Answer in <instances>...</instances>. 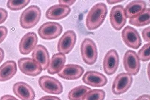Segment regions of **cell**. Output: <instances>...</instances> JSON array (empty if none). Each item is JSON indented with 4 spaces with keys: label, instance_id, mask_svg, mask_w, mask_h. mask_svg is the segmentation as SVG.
<instances>
[{
    "label": "cell",
    "instance_id": "obj_1",
    "mask_svg": "<svg viewBox=\"0 0 150 100\" xmlns=\"http://www.w3.org/2000/svg\"><path fill=\"white\" fill-rule=\"evenodd\" d=\"M108 13L107 5L100 2L94 5L88 12L86 18V26L89 30L100 27L104 22Z\"/></svg>",
    "mask_w": 150,
    "mask_h": 100
},
{
    "label": "cell",
    "instance_id": "obj_2",
    "mask_svg": "<svg viewBox=\"0 0 150 100\" xmlns=\"http://www.w3.org/2000/svg\"><path fill=\"white\" fill-rule=\"evenodd\" d=\"M41 11L38 6L31 5L23 12L20 18V25L25 29H29L37 25L40 19Z\"/></svg>",
    "mask_w": 150,
    "mask_h": 100
},
{
    "label": "cell",
    "instance_id": "obj_3",
    "mask_svg": "<svg viewBox=\"0 0 150 100\" xmlns=\"http://www.w3.org/2000/svg\"><path fill=\"white\" fill-rule=\"evenodd\" d=\"M81 53L82 59L86 64L93 65L97 61L98 54L95 42L89 38L84 39L81 44Z\"/></svg>",
    "mask_w": 150,
    "mask_h": 100
},
{
    "label": "cell",
    "instance_id": "obj_4",
    "mask_svg": "<svg viewBox=\"0 0 150 100\" xmlns=\"http://www.w3.org/2000/svg\"><path fill=\"white\" fill-rule=\"evenodd\" d=\"M132 75L127 73H122L117 75L112 83V90L115 95L123 94L128 91L132 84Z\"/></svg>",
    "mask_w": 150,
    "mask_h": 100
},
{
    "label": "cell",
    "instance_id": "obj_5",
    "mask_svg": "<svg viewBox=\"0 0 150 100\" xmlns=\"http://www.w3.org/2000/svg\"><path fill=\"white\" fill-rule=\"evenodd\" d=\"M63 31L60 23L56 22H47L44 23L38 30L41 38L45 40H52L58 37Z\"/></svg>",
    "mask_w": 150,
    "mask_h": 100
},
{
    "label": "cell",
    "instance_id": "obj_6",
    "mask_svg": "<svg viewBox=\"0 0 150 100\" xmlns=\"http://www.w3.org/2000/svg\"><path fill=\"white\" fill-rule=\"evenodd\" d=\"M39 84L41 89L47 93L60 94L63 92L62 84L54 77L42 76L39 79Z\"/></svg>",
    "mask_w": 150,
    "mask_h": 100
},
{
    "label": "cell",
    "instance_id": "obj_7",
    "mask_svg": "<svg viewBox=\"0 0 150 100\" xmlns=\"http://www.w3.org/2000/svg\"><path fill=\"white\" fill-rule=\"evenodd\" d=\"M124 68L131 75H136L140 69V62L137 54L132 50H128L124 54L123 60Z\"/></svg>",
    "mask_w": 150,
    "mask_h": 100
},
{
    "label": "cell",
    "instance_id": "obj_8",
    "mask_svg": "<svg viewBox=\"0 0 150 100\" xmlns=\"http://www.w3.org/2000/svg\"><path fill=\"white\" fill-rule=\"evenodd\" d=\"M18 65L21 72L26 75L36 76L42 72L40 64L30 58H20L18 61Z\"/></svg>",
    "mask_w": 150,
    "mask_h": 100
},
{
    "label": "cell",
    "instance_id": "obj_9",
    "mask_svg": "<svg viewBox=\"0 0 150 100\" xmlns=\"http://www.w3.org/2000/svg\"><path fill=\"white\" fill-rule=\"evenodd\" d=\"M122 37L125 44L130 48L137 49L142 44L139 34L137 30L130 26L124 28L122 31Z\"/></svg>",
    "mask_w": 150,
    "mask_h": 100
},
{
    "label": "cell",
    "instance_id": "obj_10",
    "mask_svg": "<svg viewBox=\"0 0 150 100\" xmlns=\"http://www.w3.org/2000/svg\"><path fill=\"white\" fill-rule=\"evenodd\" d=\"M119 64V56L115 49L108 51L103 60L104 71L108 75H112L116 72Z\"/></svg>",
    "mask_w": 150,
    "mask_h": 100
},
{
    "label": "cell",
    "instance_id": "obj_11",
    "mask_svg": "<svg viewBox=\"0 0 150 100\" xmlns=\"http://www.w3.org/2000/svg\"><path fill=\"white\" fill-rule=\"evenodd\" d=\"M76 41V36L75 32L71 30H68L58 42V51L64 54H69L74 48Z\"/></svg>",
    "mask_w": 150,
    "mask_h": 100
},
{
    "label": "cell",
    "instance_id": "obj_12",
    "mask_svg": "<svg viewBox=\"0 0 150 100\" xmlns=\"http://www.w3.org/2000/svg\"><path fill=\"white\" fill-rule=\"evenodd\" d=\"M110 21L115 30H120L126 23L127 18L123 6L118 5L112 8L110 13Z\"/></svg>",
    "mask_w": 150,
    "mask_h": 100
},
{
    "label": "cell",
    "instance_id": "obj_13",
    "mask_svg": "<svg viewBox=\"0 0 150 100\" xmlns=\"http://www.w3.org/2000/svg\"><path fill=\"white\" fill-rule=\"evenodd\" d=\"M84 70L80 65L76 64H68L64 65L58 75L63 79L75 80L82 76Z\"/></svg>",
    "mask_w": 150,
    "mask_h": 100
},
{
    "label": "cell",
    "instance_id": "obj_14",
    "mask_svg": "<svg viewBox=\"0 0 150 100\" xmlns=\"http://www.w3.org/2000/svg\"><path fill=\"white\" fill-rule=\"evenodd\" d=\"M82 80L85 84L96 87L104 86L108 82V79L104 75L94 71L87 72L82 78Z\"/></svg>",
    "mask_w": 150,
    "mask_h": 100
},
{
    "label": "cell",
    "instance_id": "obj_15",
    "mask_svg": "<svg viewBox=\"0 0 150 100\" xmlns=\"http://www.w3.org/2000/svg\"><path fill=\"white\" fill-rule=\"evenodd\" d=\"M38 41L37 35L34 32H28L23 36L19 44V50L22 54L27 55L35 49Z\"/></svg>",
    "mask_w": 150,
    "mask_h": 100
},
{
    "label": "cell",
    "instance_id": "obj_16",
    "mask_svg": "<svg viewBox=\"0 0 150 100\" xmlns=\"http://www.w3.org/2000/svg\"><path fill=\"white\" fill-rule=\"evenodd\" d=\"M13 91L16 96L22 100H34L35 93L29 85L23 82H18L14 84Z\"/></svg>",
    "mask_w": 150,
    "mask_h": 100
},
{
    "label": "cell",
    "instance_id": "obj_17",
    "mask_svg": "<svg viewBox=\"0 0 150 100\" xmlns=\"http://www.w3.org/2000/svg\"><path fill=\"white\" fill-rule=\"evenodd\" d=\"M71 12L70 7L62 4L51 6L47 10L46 18L50 20H59L68 16Z\"/></svg>",
    "mask_w": 150,
    "mask_h": 100
},
{
    "label": "cell",
    "instance_id": "obj_18",
    "mask_svg": "<svg viewBox=\"0 0 150 100\" xmlns=\"http://www.w3.org/2000/svg\"><path fill=\"white\" fill-rule=\"evenodd\" d=\"M32 57L34 61L39 63L42 70H46L49 64V54L47 48L41 44L36 46L32 54Z\"/></svg>",
    "mask_w": 150,
    "mask_h": 100
},
{
    "label": "cell",
    "instance_id": "obj_19",
    "mask_svg": "<svg viewBox=\"0 0 150 100\" xmlns=\"http://www.w3.org/2000/svg\"><path fill=\"white\" fill-rule=\"evenodd\" d=\"M66 57L64 54L57 53L52 56L47 67V72L50 75L59 73L64 66Z\"/></svg>",
    "mask_w": 150,
    "mask_h": 100
},
{
    "label": "cell",
    "instance_id": "obj_20",
    "mask_svg": "<svg viewBox=\"0 0 150 100\" xmlns=\"http://www.w3.org/2000/svg\"><path fill=\"white\" fill-rule=\"evenodd\" d=\"M17 72L15 61H8L0 66V82H6L11 79Z\"/></svg>",
    "mask_w": 150,
    "mask_h": 100
},
{
    "label": "cell",
    "instance_id": "obj_21",
    "mask_svg": "<svg viewBox=\"0 0 150 100\" xmlns=\"http://www.w3.org/2000/svg\"><path fill=\"white\" fill-rule=\"evenodd\" d=\"M146 4L144 1H134L129 3L125 8L126 16L128 18H132L142 13L146 8Z\"/></svg>",
    "mask_w": 150,
    "mask_h": 100
},
{
    "label": "cell",
    "instance_id": "obj_22",
    "mask_svg": "<svg viewBox=\"0 0 150 100\" xmlns=\"http://www.w3.org/2000/svg\"><path fill=\"white\" fill-rule=\"evenodd\" d=\"M130 25L135 26L136 27H142L147 25L150 23V9L146 8L142 13L130 18L129 20Z\"/></svg>",
    "mask_w": 150,
    "mask_h": 100
},
{
    "label": "cell",
    "instance_id": "obj_23",
    "mask_svg": "<svg viewBox=\"0 0 150 100\" xmlns=\"http://www.w3.org/2000/svg\"><path fill=\"white\" fill-rule=\"evenodd\" d=\"M91 90L90 87L83 85L76 87L69 91L68 98L69 100H82Z\"/></svg>",
    "mask_w": 150,
    "mask_h": 100
},
{
    "label": "cell",
    "instance_id": "obj_24",
    "mask_svg": "<svg viewBox=\"0 0 150 100\" xmlns=\"http://www.w3.org/2000/svg\"><path fill=\"white\" fill-rule=\"evenodd\" d=\"M105 97V92L103 90H91L82 100H104Z\"/></svg>",
    "mask_w": 150,
    "mask_h": 100
},
{
    "label": "cell",
    "instance_id": "obj_25",
    "mask_svg": "<svg viewBox=\"0 0 150 100\" xmlns=\"http://www.w3.org/2000/svg\"><path fill=\"white\" fill-rule=\"evenodd\" d=\"M29 0L22 1H8L7 2V6L11 11H16L21 10L24 8L29 4Z\"/></svg>",
    "mask_w": 150,
    "mask_h": 100
},
{
    "label": "cell",
    "instance_id": "obj_26",
    "mask_svg": "<svg viewBox=\"0 0 150 100\" xmlns=\"http://www.w3.org/2000/svg\"><path fill=\"white\" fill-rule=\"evenodd\" d=\"M150 43L146 44L141 48L137 53V56L140 61L144 62L148 61L150 59Z\"/></svg>",
    "mask_w": 150,
    "mask_h": 100
},
{
    "label": "cell",
    "instance_id": "obj_27",
    "mask_svg": "<svg viewBox=\"0 0 150 100\" xmlns=\"http://www.w3.org/2000/svg\"><path fill=\"white\" fill-rule=\"evenodd\" d=\"M8 30L7 27L4 26H0V44L4 41L8 35Z\"/></svg>",
    "mask_w": 150,
    "mask_h": 100
},
{
    "label": "cell",
    "instance_id": "obj_28",
    "mask_svg": "<svg viewBox=\"0 0 150 100\" xmlns=\"http://www.w3.org/2000/svg\"><path fill=\"white\" fill-rule=\"evenodd\" d=\"M8 16V13L6 9L0 8V25L6 21Z\"/></svg>",
    "mask_w": 150,
    "mask_h": 100
},
{
    "label": "cell",
    "instance_id": "obj_29",
    "mask_svg": "<svg viewBox=\"0 0 150 100\" xmlns=\"http://www.w3.org/2000/svg\"><path fill=\"white\" fill-rule=\"evenodd\" d=\"M150 26H148L144 29L142 32L143 39L144 41L148 42V43H150Z\"/></svg>",
    "mask_w": 150,
    "mask_h": 100
},
{
    "label": "cell",
    "instance_id": "obj_30",
    "mask_svg": "<svg viewBox=\"0 0 150 100\" xmlns=\"http://www.w3.org/2000/svg\"><path fill=\"white\" fill-rule=\"evenodd\" d=\"M75 2H76V1H62V0L59 1V2L60 4L63 5L68 6V7L71 6Z\"/></svg>",
    "mask_w": 150,
    "mask_h": 100
},
{
    "label": "cell",
    "instance_id": "obj_31",
    "mask_svg": "<svg viewBox=\"0 0 150 100\" xmlns=\"http://www.w3.org/2000/svg\"><path fill=\"white\" fill-rule=\"evenodd\" d=\"M39 100H61L60 98L54 96H47L42 97Z\"/></svg>",
    "mask_w": 150,
    "mask_h": 100
},
{
    "label": "cell",
    "instance_id": "obj_32",
    "mask_svg": "<svg viewBox=\"0 0 150 100\" xmlns=\"http://www.w3.org/2000/svg\"><path fill=\"white\" fill-rule=\"evenodd\" d=\"M0 100H18V99H16L15 97L13 96H11V95H4L1 97V98H0Z\"/></svg>",
    "mask_w": 150,
    "mask_h": 100
},
{
    "label": "cell",
    "instance_id": "obj_33",
    "mask_svg": "<svg viewBox=\"0 0 150 100\" xmlns=\"http://www.w3.org/2000/svg\"><path fill=\"white\" fill-rule=\"evenodd\" d=\"M136 100H150V95L147 94H143L139 97Z\"/></svg>",
    "mask_w": 150,
    "mask_h": 100
},
{
    "label": "cell",
    "instance_id": "obj_34",
    "mask_svg": "<svg viewBox=\"0 0 150 100\" xmlns=\"http://www.w3.org/2000/svg\"><path fill=\"white\" fill-rule=\"evenodd\" d=\"M4 51L2 48H0V64L4 60Z\"/></svg>",
    "mask_w": 150,
    "mask_h": 100
},
{
    "label": "cell",
    "instance_id": "obj_35",
    "mask_svg": "<svg viewBox=\"0 0 150 100\" xmlns=\"http://www.w3.org/2000/svg\"><path fill=\"white\" fill-rule=\"evenodd\" d=\"M108 4H117L119 2H121L122 1H107Z\"/></svg>",
    "mask_w": 150,
    "mask_h": 100
},
{
    "label": "cell",
    "instance_id": "obj_36",
    "mask_svg": "<svg viewBox=\"0 0 150 100\" xmlns=\"http://www.w3.org/2000/svg\"><path fill=\"white\" fill-rule=\"evenodd\" d=\"M120 100V99H115V100Z\"/></svg>",
    "mask_w": 150,
    "mask_h": 100
}]
</instances>
